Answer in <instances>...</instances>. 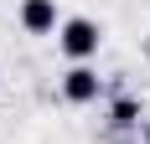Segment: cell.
<instances>
[{
  "label": "cell",
  "instance_id": "obj_1",
  "mask_svg": "<svg viewBox=\"0 0 150 144\" xmlns=\"http://www.w3.org/2000/svg\"><path fill=\"white\" fill-rule=\"evenodd\" d=\"M62 52H67V57H93V52H98V26L83 21V15L67 21V26H62Z\"/></svg>",
  "mask_w": 150,
  "mask_h": 144
},
{
  "label": "cell",
  "instance_id": "obj_2",
  "mask_svg": "<svg viewBox=\"0 0 150 144\" xmlns=\"http://www.w3.org/2000/svg\"><path fill=\"white\" fill-rule=\"evenodd\" d=\"M62 93L73 103H88V98H98V72L93 67H73L67 77H62Z\"/></svg>",
  "mask_w": 150,
  "mask_h": 144
},
{
  "label": "cell",
  "instance_id": "obj_3",
  "mask_svg": "<svg viewBox=\"0 0 150 144\" xmlns=\"http://www.w3.org/2000/svg\"><path fill=\"white\" fill-rule=\"evenodd\" d=\"M21 26L36 31V36L52 31V26H57V5H52V0H26V5H21Z\"/></svg>",
  "mask_w": 150,
  "mask_h": 144
},
{
  "label": "cell",
  "instance_id": "obj_4",
  "mask_svg": "<svg viewBox=\"0 0 150 144\" xmlns=\"http://www.w3.org/2000/svg\"><path fill=\"white\" fill-rule=\"evenodd\" d=\"M135 118H140V103L135 98H119V103H114V124H135Z\"/></svg>",
  "mask_w": 150,
  "mask_h": 144
}]
</instances>
